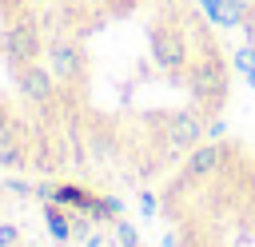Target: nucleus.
Instances as JSON below:
<instances>
[{
	"label": "nucleus",
	"instance_id": "obj_1",
	"mask_svg": "<svg viewBox=\"0 0 255 247\" xmlns=\"http://www.w3.org/2000/svg\"><path fill=\"white\" fill-rule=\"evenodd\" d=\"M183 76H187V92H191L195 108L203 116H215L223 108V100H227V68H223V60L215 52H207V56L191 60Z\"/></svg>",
	"mask_w": 255,
	"mask_h": 247
},
{
	"label": "nucleus",
	"instance_id": "obj_2",
	"mask_svg": "<svg viewBox=\"0 0 255 247\" xmlns=\"http://www.w3.org/2000/svg\"><path fill=\"white\" fill-rule=\"evenodd\" d=\"M147 48H151V60H155L159 72L179 76V72H187V64H191V44H187V32H183L179 24L155 20V24L147 28Z\"/></svg>",
	"mask_w": 255,
	"mask_h": 247
},
{
	"label": "nucleus",
	"instance_id": "obj_3",
	"mask_svg": "<svg viewBox=\"0 0 255 247\" xmlns=\"http://www.w3.org/2000/svg\"><path fill=\"white\" fill-rule=\"evenodd\" d=\"M0 52L8 56L12 68H24V64L40 60V56H44V32H40V24L28 20V16L12 20V24L0 32Z\"/></svg>",
	"mask_w": 255,
	"mask_h": 247
},
{
	"label": "nucleus",
	"instance_id": "obj_4",
	"mask_svg": "<svg viewBox=\"0 0 255 247\" xmlns=\"http://www.w3.org/2000/svg\"><path fill=\"white\" fill-rule=\"evenodd\" d=\"M231 159V147L227 143H195L187 155H183V167H179V179H171V191H183V183H203L211 175H219Z\"/></svg>",
	"mask_w": 255,
	"mask_h": 247
},
{
	"label": "nucleus",
	"instance_id": "obj_5",
	"mask_svg": "<svg viewBox=\"0 0 255 247\" xmlns=\"http://www.w3.org/2000/svg\"><path fill=\"white\" fill-rule=\"evenodd\" d=\"M207 135V116L199 108H179L175 116H167L159 139H163V155H179V151H191L199 139Z\"/></svg>",
	"mask_w": 255,
	"mask_h": 247
},
{
	"label": "nucleus",
	"instance_id": "obj_6",
	"mask_svg": "<svg viewBox=\"0 0 255 247\" xmlns=\"http://www.w3.org/2000/svg\"><path fill=\"white\" fill-rule=\"evenodd\" d=\"M44 60H48V72L56 76V84L60 88H76L80 80H84V52H80V44L76 40H68V36H56V40H48V48H44Z\"/></svg>",
	"mask_w": 255,
	"mask_h": 247
},
{
	"label": "nucleus",
	"instance_id": "obj_7",
	"mask_svg": "<svg viewBox=\"0 0 255 247\" xmlns=\"http://www.w3.org/2000/svg\"><path fill=\"white\" fill-rule=\"evenodd\" d=\"M16 88H20V96L32 104V108H40V112H56V96H60V84H56V76L48 72V64H24L20 72H16Z\"/></svg>",
	"mask_w": 255,
	"mask_h": 247
},
{
	"label": "nucleus",
	"instance_id": "obj_8",
	"mask_svg": "<svg viewBox=\"0 0 255 247\" xmlns=\"http://www.w3.org/2000/svg\"><path fill=\"white\" fill-rule=\"evenodd\" d=\"M28 163H32V143H28V139L0 143V167H8V171H24Z\"/></svg>",
	"mask_w": 255,
	"mask_h": 247
},
{
	"label": "nucleus",
	"instance_id": "obj_9",
	"mask_svg": "<svg viewBox=\"0 0 255 247\" xmlns=\"http://www.w3.org/2000/svg\"><path fill=\"white\" fill-rule=\"evenodd\" d=\"M44 219H48V231L56 235V243H68V239H72V215H64L60 203H48Z\"/></svg>",
	"mask_w": 255,
	"mask_h": 247
},
{
	"label": "nucleus",
	"instance_id": "obj_10",
	"mask_svg": "<svg viewBox=\"0 0 255 247\" xmlns=\"http://www.w3.org/2000/svg\"><path fill=\"white\" fill-rule=\"evenodd\" d=\"M112 239L120 243V247H139V235H135V227L128 223V219H112Z\"/></svg>",
	"mask_w": 255,
	"mask_h": 247
},
{
	"label": "nucleus",
	"instance_id": "obj_11",
	"mask_svg": "<svg viewBox=\"0 0 255 247\" xmlns=\"http://www.w3.org/2000/svg\"><path fill=\"white\" fill-rule=\"evenodd\" d=\"M88 151H92L96 159H108V155L116 151V143H112L108 135H100V131H96V135H92V143H88Z\"/></svg>",
	"mask_w": 255,
	"mask_h": 247
},
{
	"label": "nucleus",
	"instance_id": "obj_12",
	"mask_svg": "<svg viewBox=\"0 0 255 247\" xmlns=\"http://www.w3.org/2000/svg\"><path fill=\"white\" fill-rule=\"evenodd\" d=\"M16 243H20V227L4 219V223H0V247H16Z\"/></svg>",
	"mask_w": 255,
	"mask_h": 247
},
{
	"label": "nucleus",
	"instance_id": "obj_13",
	"mask_svg": "<svg viewBox=\"0 0 255 247\" xmlns=\"http://www.w3.org/2000/svg\"><path fill=\"white\" fill-rule=\"evenodd\" d=\"M4 187H8V195H32V183L28 179H8Z\"/></svg>",
	"mask_w": 255,
	"mask_h": 247
},
{
	"label": "nucleus",
	"instance_id": "obj_14",
	"mask_svg": "<svg viewBox=\"0 0 255 247\" xmlns=\"http://www.w3.org/2000/svg\"><path fill=\"white\" fill-rule=\"evenodd\" d=\"M139 207L151 215V211H155V195H151V191H139Z\"/></svg>",
	"mask_w": 255,
	"mask_h": 247
},
{
	"label": "nucleus",
	"instance_id": "obj_15",
	"mask_svg": "<svg viewBox=\"0 0 255 247\" xmlns=\"http://www.w3.org/2000/svg\"><path fill=\"white\" fill-rule=\"evenodd\" d=\"M223 131H227V127H223V124H219V120H211V127H207V135H211V139H219V135H223Z\"/></svg>",
	"mask_w": 255,
	"mask_h": 247
}]
</instances>
